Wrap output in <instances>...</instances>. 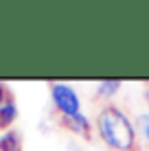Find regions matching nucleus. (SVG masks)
<instances>
[{
  "mask_svg": "<svg viewBox=\"0 0 149 151\" xmlns=\"http://www.w3.org/2000/svg\"><path fill=\"white\" fill-rule=\"evenodd\" d=\"M70 151H81V149H77V147H73V149H70Z\"/></svg>",
  "mask_w": 149,
  "mask_h": 151,
  "instance_id": "nucleus-10",
  "label": "nucleus"
},
{
  "mask_svg": "<svg viewBox=\"0 0 149 151\" xmlns=\"http://www.w3.org/2000/svg\"><path fill=\"white\" fill-rule=\"evenodd\" d=\"M136 125H138V129H140L143 138H145V142H147V151H149V112H143V114H138V118H136Z\"/></svg>",
  "mask_w": 149,
  "mask_h": 151,
  "instance_id": "nucleus-7",
  "label": "nucleus"
},
{
  "mask_svg": "<svg viewBox=\"0 0 149 151\" xmlns=\"http://www.w3.org/2000/svg\"><path fill=\"white\" fill-rule=\"evenodd\" d=\"M61 123H64V127L68 129V132H75L79 134V136H90V121L88 116H83V114H75V116H61Z\"/></svg>",
  "mask_w": 149,
  "mask_h": 151,
  "instance_id": "nucleus-4",
  "label": "nucleus"
},
{
  "mask_svg": "<svg viewBox=\"0 0 149 151\" xmlns=\"http://www.w3.org/2000/svg\"><path fill=\"white\" fill-rule=\"evenodd\" d=\"M96 132L105 147L112 151H134L136 149V127L125 112L116 105H105L96 114Z\"/></svg>",
  "mask_w": 149,
  "mask_h": 151,
  "instance_id": "nucleus-1",
  "label": "nucleus"
},
{
  "mask_svg": "<svg viewBox=\"0 0 149 151\" xmlns=\"http://www.w3.org/2000/svg\"><path fill=\"white\" fill-rule=\"evenodd\" d=\"M145 99H147V103H149V88L145 90Z\"/></svg>",
  "mask_w": 149,
  "mask_h": 151,
  "instance_id": "nucleus-9",
  "label": "nucleus"
},
{
  "mask_svg": "<svg viewBox=\"0 0 149 151\" xmlns=\"http://www.w3.org/2000/svg\"><path fill=\"white\" fill-rule=\"evenodd\" d=\"M15 118H18V103H15V99L9 94L7 101L0 105V129L9 132L11 125L15 123Z\"/></svg>",
  "mask_w": 149,
  "mask_h": 151,
  "instance_id": "nucleus-3",
  "label": "nucleus"
},
{
  "mask_svg": "<svg viewBox=\"0 0 149 151\" xmlns=\"http://www.w3.org/2000/svg\"><path fill=\"white\" fill-rule=\"evenodd\" d=\"M7 96H9V92H7V88H4V83H0V105H2L4 101H7Z\"/></svg>",
  "mask_w": 149,
  "mask_h": 151,
  "instance_id": "nucleus-8",
  "label": "nucleus"
},
{
  "mask_svg": "<svg viewBox=\"0 0 149 151\" xmlns=\"http://www.w3.org/2000/svg\"><path fill=\"white\" fill-rule=\"evenodd\" d=\"M0 151H22V136L15 129H9L0 136Z\"/></svg>",
  "mask_w": 149,
  "mask_h": 151,
  "instance_id": "nucleus-5",
  "label": "nucleus"
},
{
  "mask_svg": "<svg viewBox=\"0 0 149 151\" xmlns=\"http://www.w3.org/2000/svg\"><path fill=\"white\" fill-rule=\"evenodd\" d=\"M121 86H123V81H119V79H103V81L96 83V94L110 99L121 90Z\"/></svg>",
  "mask_w": 149,
  "mask_h": 151,
  "instance_id": "nucleus-6",
  "label": "nucleus"
},
{
  "mask_svg": "<svg viewBox=\"0 0 149 151\" xmlns=\"http://www.w3.org/2000/svg\"><path fill=\"white\" fill-rule=\"evenodd\" d=\"M48 90H50V99H53V105L57 107V112L61 116H75V114L81 112V101L79 94L70 83L64 81H53L48 83Z\"/></svg>",
  "mask_w": 149,
  "mask_h": 151,
  "instance_id": "nucleus-2",
  "label": "nucleus"
}]
</instances>
